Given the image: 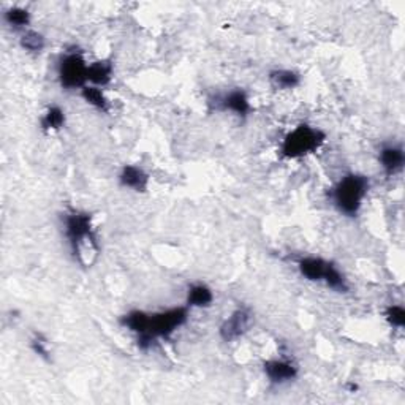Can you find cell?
Here are the masks:
<instances>
[{
  "label": "cell",
  "mask_w": 405,
  "mask_h": 405,
  "mask_svg": "<svg viewBox=\"0 0 405 405\" xmlns=\"http://www.w3.org/2000/svg\"><path fill=\"white\" fill-rule=\"evenodd\" d=\"M63 233L76 262L91 267L100 253L98 237L93 231L92 215L89 212L70 209L63 215Z\"/></svg>",
  "instance_id": "cell-1"
},
{
  "label": "cell",
  "mask_w": 405,
  "mask_h": 405,
  "mask_svg": "<svg viewBox=\"0 0 405 405\" xmlns=\"http://www.w3.org/2000/svg\"><path fill=\"white\" fill-rule=\"evenodd\" d=\"M369 185H371L369 178L363 175H357V173L345 175L331 189L332 205L341 214L357 217L369 192Z\"/></svg>",
  "instance_id": "cell-2"
},
{
  "label": "cell",
  "mask_w": 405,
  "mask_h": 405,
  "mask_svg": "<svg viewBox=\"0 0 405 405\" xmlns=\"http://www.w3.org/2000/svg\"><path fill=\"white\" fill-rule=\"evenodd\" d=\"M189 320V307H171L162 310V312L150 314L149 327L146 334L136 337V342L141 350H149L158 339L170 337L173 332H176L179 328H183Z\"/></svg>",
  "instance_id": "cell-3"
},
{
  "label": "cell",
  "mask_w": 405,
  "mask_h": 405,
  "mask_svg": "<svg viewBox=\"0 0 405 405\" xmlns=\"http://www.w3.org/2000/svg\"><path fill=\"white\" fill-rule=\"evenodd\" d=\"M298 270L304 279L310 282H322L331 290L339 293H347L350 290L342 271L328 260L320 257H304L298 262Z\"/></svg>",
  "instance_id": "cell-4"
},
{
  "label": "cell",
  "mask_w": 405,
  "mask_h": 405,
  "mask_svg": "<svg viewBox=\"0 0 405 405\" xmlns=\"http://www.w3.org/2000/svg\"><path fill=\"white\" fill-rule=\"evenodd\" d=\"M327 141V133L320 128L310 125H299L288 133L280 146V154L288 160L312 154Z\"/></svg>",
  "instance_id": "cell-5"
},
{
  "label": "cell",
  "mask_w": 405,
  "mask_h": 405,
  "mask_svg": "<svg viewBox=\"0 0 405 405\" xmlns=\"http://www.w3.org/2000/svg\"><path fill=\"white\" fill-rule=\"evenodd\" d=\"M88 71L89 63L86 62L81 51H68L59 61L57 76L65 91H81L88 86Z\"/></svg>",
  "instance_id": "cell-6"
},
{
  "label": "cell",
  "mask_w": 405,
  "mask_h": 405,
  "mask_svg": "<svg viewBox=\"0 0 405 405\" xmlns=\"http://www.w3.org/2000/svg\"><path fill=\"white\" fill-rule=\"evenodd\" d=\"M252 323V315L247 309H237L231 314L220 327V337L225 342H233L242 337L249 331Z\"/></svg>",
  "instance_id": "cell-7"
},
{
  "label": "cell",
  "mask_w": 405,
  "mask_h": 405,
  "mask_svg": "<svg viewBox=\"0 0 405 405\" xmlns=\"http://www.w3.org/2000/svg\"><path fill=\"white\" fill-rule=\"evenodd\" d=\"M263 369L267 380L274 385H284V383L293 381L299 374L298 366L288 359H270L266 361Z\"/></svg>",
  "instance_id": "cell-8"
},
{
  "label": "cell",
  "mask_w": 405,
  "mask_h": 405,
  "mask_svg": "<svg viewBox=\"0 0 405 405\" xmlns=\"http://www.w3.org/2000/svg\"><path fill=\"white\" fill-rule=\"evenodd\" d=\"M219 106L223 111H231L235 113L237 118H247L252 111V105L249 96L242 89H233L230 91L225 96L220 97Z\"/></svg>",
  "instance_id": "cell-9"
},
{
  "label": "cell",
  "mask_w": 405,
  "mask_h": 405,
  "mask_svg": "<svg viewBox=\"0 0 405 405\" xmlns=\"http://www.w3.org/2000/svg\"><path fill=\"white\" fill-rule=\"evenodd\" d=\"M119 184L135 192H146L149 189V175L141 166L125 165L119 173Z\"/></svg>",
  "instance_id": "cell-10"
},
{
  "label": "cell",
  "mask_w": 405,
  "mask_h": 405,
  "mask_svg": "<svg viewBox=\"0 0 405 405\" xmlns=\"http://www.w3.org/2000/svg\"><path fill=\"white\" fill-rule=\"evenodd\" d=\"M379 158H380L381 168L383 171H385L386 176H393L404 168L405 154H404L402 146H394V144H389V146L381 148Z\"/></svg>",
  "instance_id": "cell-11"
},
{
  "label": "cell",
  "mask_w": 405,
  "mask_h": 405,
  "mask_svg": "<svg viewBox=\"0 0 405 405\" xmlns=\"http://www.w3.org/2000/svg\"><path fill=\"white\" fill-rule=\"evenodd\" d=\"M114 75V63L110 59H101L97 62L89 63L88 71V83L97 88H106L113 81Z\"/></svg>",
  "instance_id": "cell-12"
},
{
  "label": "cell",
  "mask_w": 405,
  "mask_h": 405,
  "mask_svg": "<svg viewBox=\"0 0 405 405\" xmlns=\"http://www.w3.org/2000/svg\"><path fill=\"white\" fill-rule=\"evenodd\" d=\"M214 302V293L206 284H193L187 292V307L189 309H206Z\"/></svg>",
  "instance_id": "cell-13"
},
{
  "label": "cell",
  "mask_w": 405,
  "mask_h": 405,
  "mask_svg": "<svg viewBox=\"0 0 405 405\" xmlns=\"http://www.w3.org/2000/svg\"><path fill=\"white\" fill-rule=\"evenodd\" d=\"M270 83L274 86L276 89L280 91H290L298 88L301 84V75L296 73L293 70H272L270 73Z\"/></svg>",
  "instance_id": "cell-14"
},
{
  "label": "cell",
  "mask_w": 405,
  "mask_h": 405,
  "mask_svg": "<svg viewBox=\"0 0 405 405\" xmlns=\"http://www.w3.org/2000/svg\"><path fill=\"white\" fill-rule=\"evenodd\" d=\"M149 317L150 314L143 312V310H132V312H128L121 318V323L122 327L127 328L128 331H132L133 334H136V337H138L146 334L149 327Z\"/></svg>",
  "instance_id": "cell-15"
},
{
  "label": "cell",
  "mask_w": 405,
  "mask_h": 405,
  "mask_svg": "<svg viewBox=\"0 0 405 405\" xmlns=\"http://www.w3.org/2000/svg\"><path fill=\"white\" fill-rule=\"evenodd\" d=\"M81 97L86 101V103L91 105L96 110L101 111V113H108L110 111V100L106 98L105 92L101 88H97V86H84L81 89Z\"/></svg>",
  "instance_id": "cell-16"
},
{
  "label": "cell",
  "mask_w": 405,
  "mask_h": 405,
  "mask_svg": "<svg viewBox=\"0 0 405 405\" xmlns=\"http://www.w3.org/2000/svg\"><path fill=\"white\" fill-rule=\"evenodd\" d=\"M5 23L9 24L14 31H27L29 24H31V13L26 9H21V6H11V9L6 10L4 13Z\"/></svg>",
  "instance_id": "cell-17"
},
{
  "label": "cell",
  "mask_w": 405,
  "mask_h": 405,
  "mask_svg": "<svg viewBox=\"0 0 405 405\" xmlns=\"http://www.w3.org/2000/svg\"><path fill=\"white\" fill-rule=\"evenodd\" d=\"M65 125V111L61 106H49L46 113L43 114L40 121V127L45 132H57Z\"/></svg>",
  "instance_id": "cell-18"
},
{
  "label": "cell",
  "mask_w": 405,
  "mask_h": 405,
  "mask_svg": "<svg viewBox=\"0 0 405 405\" xmlns=\"http://www.w3.org/2000/svg\"><path fill=\"white\" fill-rule=\"evenodd\" d=\"M19 45L27 53H32V54H40L43 49L46 46V40L43 35L37 31H31V29H27L23 34H21V39H19Z\"/></svg>",
  "instance_id": "cell-19"
},
{
  "label": "cell",
  "mask_w": 405,
  "mask_h": 405,
  "mask_svg": "<svg viewBox=\"0 0 405 405\" xmlns=\"http://www.w3.org/2000/svg\"><path fill=\"white\" fill-rule=\"evenodd\" d=\"M385 318L393 328L402 329L405 327V309L399 306V304H391V306L385 310Z\"/></svg>",
  "instance_id": "cell-20"
},
{
  "label": "cell",
  "mask_w": 405,
  "mask_h": 405,
  "mask_svg": "<svg viewBox=\"0 0 405 405\" xmlns=\"http://www.w3.org/2000/svg\"><path fill=\"white\" fill-rule=\"evenodd\" d=\"M31 347L32 350L35 352L37 357L43 358V359H49V349H48V341L41 334H35L34 339L31 341Z\"/></svg>",
  "instance_id": "cell-21"
}]
</instances>
